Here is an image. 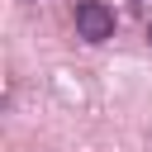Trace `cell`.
Here are the masks:
<instances>
[{
    "label": "cell",
    "instance_id": "obj_2",
    "mask_svg": "<svg viewBox=\"0 0 152 152\" xmlns=\"http://www.w3.org/2000/svg\"><path fill=\"white\" fill-rule=\"evenodd\" d=\"M147 38H152V24H147Z\"/></svg>",
    "mask_w": 152,
    "mask_h": 152
},
{
    "label": "cell",
    "instance_id": "obj_1",
    "mask_svg": "<svg viewBox=\"0 0 152 152\" xmlns=\"http://www.w3.org/2000/svg\"><path fill=\"white\" fill-rule=\"evenodd\" d=\"M76 33H81L86 43H104V38L114 33V10H109L104 0H81V5H76Z\"/></svg>",
    "mask_w": 152,
    "mask_h": 152
}]
</instances>
